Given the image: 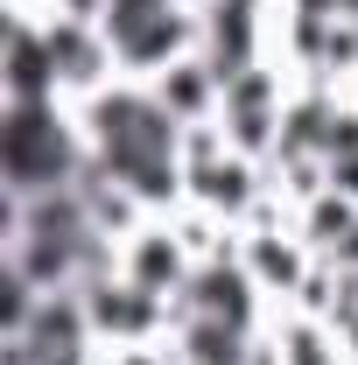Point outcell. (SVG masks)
I'll list each match as a JSON object with an SVG mask.
<instances>
[{
    "label": "cell",
    "mask_w": 358,
    "mask_h": 365,
    "mask_svg": "<svg viewBox=\"0 0 358 365\" xmlns=\"http://www.w3.org/2000/svg\"><path fill=\"white\" fill-rule=\"evenodd\" d=\"M91 134H98V162H106V176L120 182L127 197L140 204H162V197H176V134L183 120L155 98V91H106L98 106H91Z\"/></svg>",
    "instance_id": "1"
},
{
    "label": "cell",
    "mask_w": 358,
    "mask_h": 365,
    "mask_svg": "<svg viewBox=\"0 0 358 365\" xmlns=\"http://www.w3.org/2000/svg\"><path fill=\"white\" fill-rule=\"evenodd\" d=\"M0 169H7V190L14 197H56V190H78L85 182V162L63 134L56 106H7V127H0Z\"/></svg>",
    "instance_id": "2"
},
{
    "label": "cell",
    "mask_w": 358,
    "mask_h": 365,
    "mask_svg": "<svg viewBox=\"0 0 358 365\" xmlns=\"http://www.w3.org/2000/svg\"><path fill=\"white\" fill-rule=\"evenodd\" d=\"M190 36L176 0H106V43L120 63H169Z\"/></svg>",
    "instance_id": "3"
},
{
    "label": "cell",
    "mask_w": 358,
    "mask_h": 365,
    "mask_svg": "<svg viewBox=\"0 0 358 365\" xmlns=\"http://www.w3.org/2000/svg\"><path fill=\"white\" fill-rule=\"evenodd\" d=\"M225 127H232V148H281V106H274V78L260 71H239L225 85Z\"/></svg>",
    "instance_id": "4"
},
{
    "label": "cell",
    "mask_w": 358,
    "mask_h": 365,
    "mask_svg": "<svg viewBox=\"0 0 358 365\" xmlns=\"http://www.w3.org/2000/svg\"><path fill=\"white\" fill-rule=\"evenodd\" d=\"M85 317L91 330H113V337H140V330H155V317H162V295H148V288H134V281H91L85 288Z\"/></svg>",
    "instance_id": "5"
},
{
    "label": "cell",
    "mask_w": 358,
    "mask_h": 365,
    "mask_svg": "<svg viewBox=\"0 0 358 365\" xmlns=\"http://www.w3.org/2000/svg\"><path fill=\"white\" fill-rule=\"evenodd\" d=\"M49 91H56V56H49V36L14 21V36H7V106H43Z\"/></svg>",
    "instance_id": "6"
},
{
    "label": "cell",
    "mask_w": 358,
    "mask_h": 365,
    "mask_svg": "<svg viewBox=\"0 0 358 365\" xmlns=\"http://www.w3.org/2000/svg\"><path fill=\"white\" fill-rule=\"evenodd\" d=\"M253 267H204V274H190L183 281V295H190V317H225V323H246L253 317Z\"/></svg>",
    "instance_id": "7"
},
{
    "label": "cell",
    "mask_w": 358,
    "mask_h": 365,
    "mask_svg": "<svg viewBox=\"0 0 358 365\" xmlns=\"http://www.w3.org/2000/svg\"><path fill=\"white\" fill-rule=\"evenodd\" d=\"M43 36H49V56H56V85H91V78H98L106 43L91 36V21L63 14V21H56V29H43Z\"/></svg>",
    "instance_id": "8"
},
{
    "label": "cell",
    "mask_w": 358,
    "mask_h": 365,
    "mask_svg": "<svg viewBox=\"0 0 358 365\" xmlns=\"http://www.w3.org/2000/svg\"><path fill=\"white\" fill-rule=\"evenodd\" d=\"M183 359H190V365H246V359H253V344H246V323L190 317V330H183Z\"/></svg>",
    "instance_id": "9"
},
{
    "label": "cell",
    "mask_w": 358,
    "mask_h": 365,
    "mask_svg": "<svg viewBox=\"0 0 358 365\" xmlns=\"http://www.w3.org/2000/svg\"><path fill=\"white\" fill-rule=\"evenodd\" d=\"M127 281H134V288H148V295H169V288L183 281L176 239H169V232H140V239H134V267H127Z\"/></svg>",
    "instance_id": "10"
},
{
    "label": "cell",
    "mask_w": 358,
    "mask_h": 365,
    "mask_svg": "<svg viewBox=\"0 0 358 365\" xmlns=\"http://www.w3.org/2000/svg\"><path fill=\"white\" fill-rule=\"evenodd\" d=\"M211 91H225L211 63H176V71L162 78V91H155V98H162V106H169L176 120H197V113L211 106Z\"/></svg>",
    "instance_id": "11"
},
{
    "label": "cell",
    "mask_w": 358,
    "mask_h": 365,
    "mask_svg": "<svg viewBox=\"0 0 358 365\" xmlns=\"http://www.w3.org/2000/svg\"><path fill=\"white\" fill-rule=\"evenodd\" d=\"M197 197L218 204V211H246V197H253L246 162H204V169H197Z\"/></svg>",
    "instance_id": "12"
},
{
    "label": "cell",
    "mask_w": 358,
    "mask_h": 365,
    "mask_svg": "<svg viewBox=\"0 0 358 365\" xmlns=\"http://www.w3.org/2000/svg\"><path fill=\"white\" fill-rule=\"evenodd\" d=\"M253 281H260V288H288V281H295V253H288L281 239H260V246H253Z\"/></svg>",
    "instance_id": "13"
},
{
    "label": "cell",
    "mask_w": 358,
    "mask_h": 365,
    "mask_svg": "<svg viewBox=\"0 0 358 365\" xmlns=\"http://www.w3.org/2000/svg\"><path fill=\"white\" fill-rule=\"evenodd\" d=\"M323 155H330V162H337V155H358V113L330 120V134H323Z\"/></svg>",
    "instance_id": "14"
},
{
    "label": "cell",
    "mask_w": 358,
    "mask_h": 365,
    "mask_svg": "<svg viewBox=\"0 0 358 365\" xmlns=\"http://www.w3.org/2000/svg\"><path fill=\"white\" fill-rule=\"evenodd\" d=\"M288 365H330L323 359V337H316V330H295V337H288Z\"/></svg>",
    "instance_id": "15"
},
{
    "label": "cell",
    "mask_w": 358,
    "mask_h": 365,
    "mask_svg": "<svg viewBox=\"0 0 358 365\" xmlns=\"http://www.w3.org/2000/svg\"><path fill=\"white\" fill-rule=\"evenodd\" d=\"M330 190L337 197H358V155H337L330 162Z\"/></svg>",
    "instance_id": "16"
}]
</instances>
